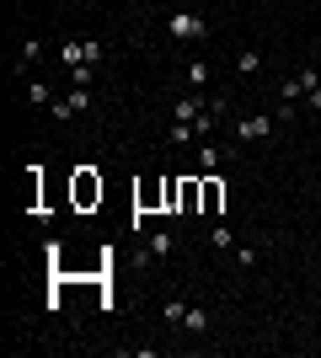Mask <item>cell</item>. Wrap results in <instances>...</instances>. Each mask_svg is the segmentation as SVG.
Returning a JSON list of instances; mask_svg holds the SVG:
<instances>
[{"label": "cell", "instance_id": "obj_22", "mask_svg": "<svg viewBox=\"0 0 321 358\" xmlns=\"http://www.w3.org/2000/svg\"><path fill=\"white\" fill-rule=\"evenodd\" d=\"M177 6H187V0H177Z\"/></svg>", "mask_w": 321, "mask_h": 358}, {"label": "cell", "instance_id": "obj_1", "mask_svg": "<svg viewBox=\"0 0 321 358\" xmlns=\"http://www.w3.org/2000/svg\"><path fill=\"white\" fill-rule=\"evenodd\" d=\"M166 32L177 38V43H199L204 32H209V22H204V16H193L187 6H177V11L166 16Z\"/></svg>", "mask_w": 321, "mask_h": 358}, {"label": "cell", "instance_id": "obj_2", "mask_svg": "<svg viewBox=\"0 0 321 358\" xmlns=\"http://www.w3.org/2000/svg\"><path fill=\"white\" fill-rule=\"evenodd\" d=\"M262 139H273L268 113H246V118H236V145H262Z\"/></svg>", "mask_w": 321, "mask_h": 358}, {"label": "cell", "instance_id": "obj_3", "mask_svg": "<svg viewBox=\"0 0 321 358\" xmlns=\"http://www.w3.org/2000/svg\"><path fill=\"white\" fill-rule=\"evenodd\" d=\"M76 203H80V209L102 203V177H97L92 166H80V171H76Z\"/></svg>", "mask_w": 321, "mask_h": 358}, {"label": "cell", "instance_id": "obj_8", "mask_svg": "<svg viewBox=\"0 0 321 358\" xmlns=\"http://www.w3.org/2000/svg\"><path fill=\"white\" fill-rule=\"evenodd\" d=\"M199 198H204V177H183V209L177 214H199Z\"/></svg>", "mask_w": 321, "mask_h": 358}, {"label": "cell", "instance_id": "obj_6", "mask_svg": "<svg viewBox=\"0 0 321 358\" xmlns=\"http://www.w3.org/2000/svg\"><path fill=\"white\" fill-rule=\"evenodd\" d=\"M171 252H177V236H171V230H150V236H145V262L171 257Z\"/></svg>", "mask_w": 321, "mask_h": 358}, {"label": "cell", "instance_id": "obj_14", "mask_svg": "<svg viewBox=\"0 0 321 358\" xmlns=\"http://www.w3.org/2000/svg\"><path fill=\"white\" fill-rule=\"evenodd\" d=\"M262 70V54L257 48H241V54H236V75H257Z\"/></svg>", "mask_w": 321, "mask_h": 358}, {"label": "cell", "instance_id": "obj_11", "mask_svg": "<svg viewBox=\"0 0 321 358\" xmlns=\"http://www.w3.org/2000/svg\"><path fill=\"white\" fill-rule=\"evenodd\" d=\"M220 161H225V150L214 145V139H204L199 145V171H220Z\"/></svg>", "mask_w": 321, "mask_h": 358}, {"label": "cell", "instance_id": "obj_13", "mask_svg": "<svg viewBox=\"0 0 321 358\" xmlns=\"http://www.w3.org/2000/svg\"><path fill=\"white\" fill-rule=\"evenodd\" d=\"M257 246H252V241H236V252H230V262H236V268H257Z\"/></svg>", "mask_w": 321, "mask_h": 358}, {"label": "cell", "instance_id": "obj_19", "mask_svg": "<svg viewBox=\"0 0 321 358\" xmlns=\"http://www.w3.org/2000/svg\"><path fill=\"white\" fill-rule=\"evenodd\" d=\"M64 96H70V107H76V113H86V107H92V86H70Z\"/></svg>", "mask_w": 321, "mask_h": 358}, {"label": "cell", "instance_id": "obj_20", "mask_svg": "<svg viewBox=\"0 0 321 358\" xmlns=\"http://www.w3.org/2000/svg\"><path fill=\"white\" fill-rule=\"evenodd\" d=\"M27 102L32 107H48V102H54V91H48L43 80H32V86H27Z\"/></svg>", "mask_w": 321, "mask_h": 358}, {"label": "cell", "instance_id": "obj_5", "mask_svg": "<svg viewBox=\"0 0 321 358\" xmlns=\"http://www.w3.org/2000/svg\"><path fill=\"white\" fill-rule=\"evenodd\" d=\"M204 102H209V96H199V91H183V96H177V107H171V118H177V123H199Z\"/></svg>", "mask_w": 321, "mask_h": 358}, {"label": "cell", "instance_id": "obj_4", "mask_svg": "<svg viewBox=\"0 0 321 358\" xmlns=\"http://www.w3.org/2000/svg\"><path fill=\"white\" fill-rule=\"evenodd\" d=\"M225 209V182L214 177V171H204V198H199V214H220Z\"/></svg>", "mask_w": 321, "mask_h": 358}, {"label": "cell", "instance_id": "obj_9", "mask_svg": "<svg viewBox=\"0 0 321 358\" xmlns=\"http://www.w3.org/2000/svg\"><path fill=\"white\" fill-rule=\"evenodd\" d=\"M38 59H43V43H38V38H27V43H22V54H16V64H11V70H16V75H27Z\"/></svg>", "mask_w": 321, "mask_h": 358}, {"label": "cell", "instance_id": "obj_16", "mask_svg": "<svg viewBox=\"0 0 321 358\" xmlns=\"http://www.w3.org/2000/svg\"><path fill=\"white\" fill-rule=\"evenodd\" d=\"M209 246H214V252H236V236H230V224H214V230H209Z\"/></svg>", "mask_w": 321, "mask_h": 358}, {"label": "cell", "instance_id": "obj_7", "mask_svg": "<svg viewBox=\"0 0 321 358\" xmlns=\"http://www.w3.org/2000/svg\"><path fill=\"white\" fill-rule=\"evenodd\" d=\"M209 327H214V315L204 310V305H187V315H183V331H187V337H209Z\"/></svg>", "mask_w": 321, "mask_h": 358}, {"label": "cell", "instance_id": "obj_15", "mask_svg": "<svg viewBox=\"0 0 321 358\" xmlns=\"http://www.w3.org/2000/svg\"><path fill=\"white\" fill-rule=\"evenodd\" d=\"M306 75V102H311V113H321V75L316 70H300Z\"/></svg>", "mask_w": 321, "mask_h": 358}, {"label": "cell", "instance_id": "obj_10", "mask_svg": "<svg viewBox=\"0 0 321 358\" xmlns=\"http://www.w3.org/2000/svg\"><path fill=\"white\" fill-rule=\"evenodd\" d=\"M209 59H193V64H187V70H183V80H187V91H204V86H209Z\"/></svg>", "mask_w": 321, "mask_h": 358}, {"label": "cell", "instance_id": "obj_18", "mask_svg": "<svg viewBox=\"0 0 321 358\" xmlns=\"http://www.w3.org/2000/svg\"><path fill=\"white\" fill-rule=\"evenodd\" d=\"M59 59L76 70V64H86V43H59Z\"/></svg>", "mask_w": 321, "mask_h": 358}, {"label": "cell", "instance_id": "obj_12", "mask_svg": "<svg viewBox=\"0 0 321 358\" xmlns=\"http://www.w3.org/2000/svg\"><path fill=\"white\" fill-rule=\"evenodd\" d=\"M300 96H306V75L294 70L290 80H284V86H278V102H300Z\"/></svg>", "mask_w": 321, "mask_h": 358}, {"label": "cell", "instance_id": "obj_17", "mask_svg": "<svg viewBox=\"0 0 321 358\" xmlns=\"http://www.w3.org/2000/svg\"><path fill=\"white\" fill-rule=\"evenodd\" d=\"M183 315H187V299H166L161 321H166V327H183Z\"/></svg>", "mask_w": 321, "mask_h": 358}, {"label": "cell", "instance_id": "obj_21", "mask_svg": "<svg viewBox=\"0 0 321 358\" xmlns=\"http://www.w3.org/2000/svg\"><path fill=\"white\" fill-rule=\"evenodd\" d=\"M300 118V102H278V123H294Z\"/></svg>", "mask_w": 321, "mask_h": 358}]
</instances>
